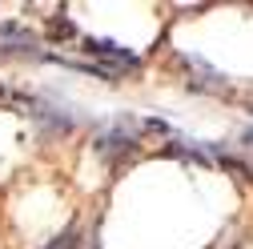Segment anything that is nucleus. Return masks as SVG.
<instances>
[{"label": "nucleus", "mask_w": 253, "mask_h": 249, "mask_svg": "<svg viewBox=\"0 0 253 249\" xmlns=\"http://www.w3.org/2000/svg\"><path fill=\"white\" fill-rule=\"evenodd\" d=\"M84 52L92 56V65H105L109 73H137L141 69V60H137V52H129V48H121L117 41H84Z\"/></svg>", "instance_id": "obj_1"}, {"label": "nucleus", "mask_w": 253, "mask_h": 249, "mask_svg": "<svg viewBox=\"0 0 253 249\" xmlns=\"http://www.w3.org/2000/svg\"><path fill=\"white\" fill-rule=\"evenodd\" d=\"M97 153H101L105 161H117V157H125V153H133V137H125V124L113 129V133H101Z\"/></svg>", "instance_id": "obj_2"}, {"label": "nucleus", "mask_w": 253, "mask_h": 249, "mask_svg": "<svg viewBox=\"0 0 253 249\" xmlns=\"http://www.w3.org/2000/svg\"><path fill=\"white\" fill-rule=\"evenodd\" d=\"M37 41H33V33L28 28H20V24H0V48H8V52H28Z\"/></svg>", "instance_id": "obj_3"}, {"label": "nucleus", "mask_w": 253, "mask_h": 249, "mask_svg": "<svg viewBox=\"0 0 253 249\" xmlns=\"http://www.w3.org/2000/svg\"><path fill=\"white\" fill-rule=\"evenodd\" d=\"M52 37H73V24L69 20H52Z\"/></svg>", "instance_id": "obj_4"}, {"label": "nucleus", "mask_w": 253, "mask_h": 249, "mask_svg": "<svg viewBox=\"0 0 253 249\" xmlns=\"http://www.w3.org/2000/svg\"><path fill=\"white\" fill-rule=\"evenodd\" d=\"M48 249H73V233H65V237H60L56 245H48Z\"/></svg>", "instance_id": "obj_5"}, {"label": "nucleus", "mask_w": 253, "mask_h": 249, "mask_svg": "<svg viewBox=\"0 0 253 249\" xmlns=\"http://www.w3.org/2000/svg\"><path fill=\"white\" fill-rule=\"evenodd\" d=\"M245 141H249V145H253V124H249V129H245Z\"/></svg>", "instance_id": "obj_6"}]
</instances>
